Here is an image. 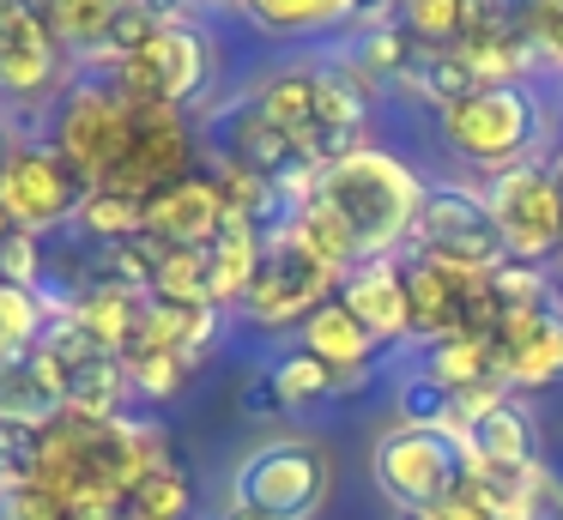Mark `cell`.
<instances>
[{
    "instance_id": "19",
    "label": "cell",
    "mask_w": 563,
    "mask_h": 520,
    "mask_svg": "<svg viewBox=\"0 0 563 520\" xmlns=\"http://www.w3.org/2000/svg\"><path fill=\"white\" fill-rule=\"evenodd\" d=\"M261 248H267V224L243 212H224V230L212 236L207 248V290H212V309L219 314H236L261 273Z\"/></svg>"
},
{
    "instance_id": "4",
    "label": "cell",
    "mask_w": 563,
    "mask_h": 520,
    "mask_svg": "<svg viewBox=\"0 0 563 520\" xmlns=\"http://www.w3.org/2000/svg\"><path fill=\"white\" fill-rule=\"evenodd\" d=\"M43 140L55 145V157H62L86 188H98V181H110V169L128 157V145H134V103H128V97L115 91V79H103V73H74L67 91L49 103Z\"/></svg>"
},
{
    "instance_id": "26",
    "label": "cell",
    "mask_w": 563,
    "mask_h": 520,
    "mask_svg": "<svg viewBox=\"0 0 563 520\" xmlns=\"http://www.w3.org/2000/svg\"><path fill=\"white\" fill-rule=\"evenodd\" d=\"M67 230H74L91 254H103V248H115V242H128V236L146 230V206L128 200V193H110V188H86Z\"/></svg>"
},
{
    "instance_id": "24",
    "label": "cell",
    "mask_w": 563,
    "mask_h": 520,
    "mask_svg": "<svg viewBox=\"0 0 563 520\" xmlns=\"http://www.w3.org/2000/svg\"><path fill=\"white\" fill-rule=\"evenodd\" d=\"M394 85L412 91L418 103H430L442 115V109H454L461 97L478 91V73H473V60H466V48H418L412 67H406Z\"/></svg>"
},
{
    "instance_id": "37",
    "label": "cell",
    "mask_w": 563,
    "mask_h": 520,
    "mask_svg": "<svg viewBox=\"0 0 563 520\" xmlns=\"http://www.w3.org/2000/svg\"><path fill=\"white\" fill-rule=\"evenodd\" d=\"M279 387H273V363H255V369H243V381H236V418L249 423H273L279 418Z\"/></svg>"
},
{
    "instance_id": "39",
    "label": "cell",
    "mask_w": 563,
    "mask_h": 520,
    "mask_svg": "<svg viewBox=\"0 0 563 520\" xmlns=\"http://www.w3.org/2000/svg\"><path fill=\"white\" fill-rule=\"evenodd\" d=\"M430 520H497V515H490V508L485 502H478V496H473V484H454V490H449V502H442L437 508V515H430Z\"/></svg>"
},
{
    "instance_id": "18",
    "label": "cell",
    "mask_w": 563,
    "mask_h": 520,
    "mask_svg": "<svg viewBox=\"0 0 563 520\" xmlns=\"http://www.w3.org/2000/svg\"><path fill=\"white\" fill-rule=\"evenodd\" d=\"M340 302L376 333V345L412 339V309H406V266L400 261H364L340 278Z\"/></svg>"
},
{
    "instance_id": "28",
    "label": "cell",
    "mask_w": 563,
    "mask_h": 520,
    "mask_svg": "<svg viewBox=\"0 0 563 520\" xmlns=\"http://www.w3.org/2000/svg\"><path fill=\"white\" fill-rule=\"evenodd\" d=\"M195 478L176 460H164L128 490V520H195Z\"/></svg>"
},
{
    "instance_id": "21",
    "label": "cell",
    "mask_w": 563,
    "mask_h": 520,
    "mask_svg": "<svg viewBox=\"0 0 563 520\" xmlns=\"http://www.w3.org/2000/svg\"><path fill=\"white\" fill-rule=\"evenodd\" d=\"M418 369L437 375L449 394H473V387H503V357L490 333H449L418 345Z\"/></svg>"
},
{
    "instance_id": "8",
    "label": "cell",
    "mask_w": 563,
    "mask_h": 520,
    "mask_svg": "<svg viewBox=\"0 0 563 520\" xmlns=\"http://www.w3.org/2000/svg\"><path fill=\"white\" fill-rule=\"evenodd\" d=\"M485 206H490V218H497V230H503L509 261L551 266L563 254V176L545 164V157L490 176L485 181Z\"/></svg>"
},
{
    "instance_id": "2",
    "label": "cell",
    "mask_w": 563,
    "mask_h": 520,
    "mask_svg": "<svg viewBox=\"0 0 563 520\" xmlns=\"http://www.w3.org/2000/svg\"><path fill=\"white\" fill-rule=\"evenodd\" d=\"M309 188L345 218V230H352L364 261H394L400 248L412 254V224H418V206H424L430 181L418 176L400 152L364 145V152H352L345 164L316 169Z\"/></svg>"
},
{
    "instance_id": "41",
    "label": "cell",
    "mask_w": 563,
    "mask_h": 520,
    "mask_svg": "<svg viewBox=\"0 0 563 520\" xmlns=\"http://www.w3.org/2000/svg\"><path fill=\"white\" fill-rule=\"evenodd\" d=\"M545 164H551V169H558V176H563V121H558V140H551V152H545Z\"/></svg>"
},
{
    "instance_id": "43",
    "label": "cell",
    "mask_w": 563,
    "mask_h": 520,
    "mask_svg": "<svg viewBox=\"0 0 563 520\" xmlns=\"http://www.w3.org/2000/svg\"><path fill=\"white\" fill-rule=\"evenodd\" d=\"M551 278H558V302H563V254L551 261Z\"/></svg>"
},
{
    "instance_id": "42",
    "label": "cell",
    "mask_w": 563,
    "mask_h": 520,
    "mask_svg": "<svg viewBox=\"0 0 563 520\" xmlns=\"http://www.w3.org/2000/svg\"><path fill=\"white\" fill-rule=\"evenodd\" d=\"M13 145H19V140H13V128H7V115H0V164L13 157Z\"/></svg>"
},
{
    "instance_id": "33",
    "label": "cell",
    "mask_w": 563,
    "mask_h": 520,
    "mask_svg": "<svg viewBox=\"0 0 563 520\" xmlns=\"http://www.w3.org/2000/svg\"><path fill=\"white\" fill-rule=\"evenodd\" d=\"M273 387H279L285 411H309V406H321V399L340 394V375H333L321 357H309V351H291V357L273 363Z\"/></svg>"
},
{
    "instance_id": "46",
    "label": "cell",
    "mask_w": 563,
    "mask_h": 520,
    "mask_svg": "<svg viewBox=\"0 0 563 520\" xmlns=\"http://www.w3.org/2000/svg\"><path fill=\"white\" fill-rule=\"evenodd\" d=\"M382 7H400V0H382Z\"/></svg>"
},
{
    "instance_id": "34",
    "label": "cell",
    "mask_w": 563,
    "mask_h": 520,
    "mask_svg": "<svg viewBox=\"0 0 563 520\" xmlns=\"http://www.w3.org/2000/svg\"><path fill=\"white\" fill-rule=\"evenodd\" d=\"M0 285H19V290L49 285V236L7 230V236H0Z\"/></svg>"
},
{
    "instance_id": "20",
    "label": "cell",
    "mask_w": 563,
    "mask_h": 520,
    "mask_svg": "<svg viewBox=\"0 0 563 520\" xmlns=\"http://www.w3.org/2000/svg\"><path fill=\"white\" fill-rule=\"evenodd\" d=\"M297 351H309V357H321L333 375H369L376 369V357H382V345H376V333H369L364 321H357L352 309H345L340 297L333 302H321L316 314H309L303 327H297Z\"/></svg>"
},
{
    "instance_id": "6",
    "label": "cell",
    "mask_w": 563,
    "mask_h": 520,
    "mask_svg": "<svg viewBox=\"0 0 563 520\" xmlns=\"http://www.w3.org/2000/svg\"><path fill=\"white\" fill-rule=\"evenodd\" d=\"M333 297H340V273L321 266L279 218V224H267L261 273H255V285H249V297H243L236 314H243L255 333H291V327H303L309 314H316L321 302H333Z\"/></svg>"
},
{
    "instance_id": "23",
    "label": "cell",
    "mask_w": 563,
    "mask_h": 520,
    "mask_svg": "<svg viewBox=\"0 0 563 520\" xmlns=\"http://www.w3.org/2000/svg\"><path fill=\"white\" fill-rule=\"evenodd\" d=\"M0 411L7 418H25V423H55L67 411V387L43 351L19 357L13 369H0Z\"/></svg>"
},
{
    "instance_id": "9",
    "label": "cell",
    "mask_w": 563,
    "mask_h": 520,
    "mask_svg": "<svg viewBox=\"0 0 563 520\" xmlns=\"http://www.w3.org/2000/svg\"><path fill=\"white\" fill-rule=\"evenodd\" d=\"M412 254L466 266V273H485V278L497 273V266L509 261V248H503V230L485 206V188L430 181L424 206H418V224H412Z\"/></svg>"
},
{
    "instance_id": "17",
    "label": "cell",
    "mask_w": 563,
    "mask_h": 520,
    "mask_svg": "<svg viewBox=\"0 0 563 520\" xmlns=\"http://www.w3.org/2000/svg\"><path fill=\"white\" fill-rule=\"evenodd\" d=\"M376 7L382 0H243V19L273 43H316L357 31Z\"/></svg>"
},
{
    "instance_id": "22",
    "label": "cell",
    "mask_w": 563,
    "mask_h": 520,
    "mask_svg": "<svg viewBox=\"0 0 563 520\" xmlns=\"http://www.w3.org/2000/svg\"><path fill=\"white\" fill-rule=\"evenodd\" d=\"M243 97L273 121V128L291 133V140H303V133L316 128V67H309V60H279V67L255 73Z\"/></svg>"
},
{
    "instance_id": "36",
    "label": "cell",
    "mask_w": 563,
    "mask_h": 520,
    "mask_svg": "<svg viewBox=\"0 0 563 520\" xmlns=\"http://www.w3.org/2000/svg\"><path fill=\"white\" fill-rule=\"evenodd\" d=\"M515 520H563V472L558 466H545V460H539V466L527 472Z\"/></svg>"
},
{
    "instance_id": "13",
    "label": "cell",
    "mask_w": 563,
    "mask_h": 520,
    "mask_svg": "<svg viewBox=\"0 0 563 520\" xmlns=\"http://www.w3.org/2000/svg\"><path fill=\"white\" fill-rule=\"evenodd\" d=\"M219 157H231V164L255 169L261 181H273V188H303L309 176H316V164L303 157V140H291L285 128H273L267 115H261L249 97H236L231 109L219 115Z\"/></svg>"
},
{
    "instance_id": "25",
    "label": "cell",
    "mask_w": 563,
    "mask_h": 520,
    "mask_svg": "<svg viewBox=\"0 0 563 520\" xmlns=\"http://www.w3.org/2000/svg\"><path fill=\"white\" fill-rule=\"evenodd\" d=\"M285 230H291L297 242H303L309 254H316L321 266H333V273H352V266H364V254H357V242H352V230H345V218L333 212L328 200H321L316 188L303 193V200L285 212Z\"/></svg>"
},
{
    "instance_id": "5",
    "label": "cell",
    "mask_w": 563,
    "mask_h": 520,
    "mask_svg": "<svg viewBox=\"0 0 563 520\" xmlns=\"http://www.w3.org/2000/svg\"><path fill=\"white\" fill-rule=\"evenodd\" d=\"M466 472V447L454 430H406V423H388V430L369 442V478H376L382 502L394 515H437L449 502V490Z\"/></svg>"
},
{
    "instance_id": "12",
    "label": "cell",
    "mask_w": 563,
    "mask_h": 520,
    "mask_svg": "<svg viewBox=\"0 0 563 520\" xmlns=\"http://www.w3.org/2000/svg\"><path fill=\"white\" fill-rule=\"evenodd\" d=\"M200 157H207V152H200L195 121H188L183 109L152 103V109H134V145H128V157L110 169V181H98V188L128 193V200L146 206L158 188H170V181L195 176Z\"/></svg>"
},
{
    "instance_id": "11",
    "label": "cell",
    "mask_w": 563,
    "mask_h": 520,
    "mask_svg": "<svg viewBox=\"0 0 563 520\" xmlns=\"http://www.w3.org/2000/svg\"><path fill=\"white\" fill-rule=\"evenodd\" d=\"M86 181L55 157L49 140H19L13 157L0 164V218L31 236H62L79 212Z\"/></svg>"
},
{
    "instance_id": "35",
    "label": "cell",
    "mask_w": 563,
    "mask_h": 520,
    "mask_svg": "<svg viewBox=\"0 0 563 520\" xmlns=\"http://www.w3.org/2000/svg\"><path fill=\"white\" fill-rule=\"evenodd\" d=\"M37 454H43V423L7 418L0 411V490L37 478Z\"/></svg>"
},
{
    "instance_id": "14",
    "label": "cell",
    "mask_w": 563,
    "mask_h": 520,
    "mask_svg": "<svg viewBox=\"0 0 563 520\" xmlns=\"http://www.w3.org/2000/svg\"><path fill=\"white\" fill-rule=\"evenodd\" d=\"M497 357L509 394H539L563 381V309H521L497 321Z\"/></svg>"
},
{
    "instance_id": "44",
    "label": "cell",
    "mask_w": 563,
    "mask_h": 520,
    "mask_svg": "<svg viewBox=\"0 0 563 520\" xmlns=\"http://www.w3.org/2000/svg\"><path fill=\"white\" fill-rule=\"evenodd\" d=\"M219 12H236V19H243V0H219Z\"/></svg>"
},
{
    "instance_id": "31",
    "label": "cell",
    "mask_w": 563,
    "mask_h": 520,
    "mask_svg": "<svg viewBox=\"0 0 563 520\" xmlns=\"http://www.w3.org/2000/svg\"><path fill=\"white\" fill-rule=\"evenodd\" d=\"M122 363H128V387H134L140 406H176V394H183L188 375H195L164 345H134V351H122Z\"/></svg>"
},
{
    "instance_id": "32",
    "label": "cell",
    "mask_w": 563,
    "mask_h": 520,
    "mask_svg": "<svg viewBox=\"0 0 563 520\" xmlns=\"http://www.w3.org/2000/svg\"><path fill=\"white\" fill-rule=\"evenodd\" d=\"M152 302H170V309H200L212 302L207 290V248H164L158 273H152Z\"/></svg>"
},
{
    "instance_id": "40",
    "label": "cell",
    "mask_w": 563,
    "mask_h": 520,
    "mask_svg": "<svg viewBox=\"0 0 563 520\" xmlns=\"http://www.w3.org/2000/svg\"><path fill=\"white\" fill-rule=\"evenodd\" d=\"M212 520H267V515H261V508H249V502H224Z\"/></svg>"
},
{
    "instance_id": "16",
    "label": "cell",
    "mask_w": 563,
    "mask_h": 520,
    "mask_svg": "<svg viewBox=\"0 0 563 520\" xmlns=\"http://www.w3.org/2000/svg\"><path fill=\"white\" fill-rule=\"evenodd\" d=\"M146 230L158 242H170V248H212V236L224 230V200H219L207 169H195V176H183V181L152 193Z\"/></svg>"
},
{
    "instance_id": "3",
    "label": "cell",
    "mask_w": 563,
    "mask_h": 520,
    "mask_svg": "<svg viewBox=\"0 0 563 520\" xmlns=\"http://www.w3.org/2000/svg\"><path fill=\"white\" fill-rule=\"evenodd\" d=\"M231 502L267 520H321L333 502V454L316 435H261L231 466Z\"/></svg>"
},
{
    "instance_id": "27",
    "label": "cell",
    "mask_w": 563,
    "mask_h": 520,
    "mask_svg": "<svg viewBox=\"0 0 563 520\" xmlns=\"http://www.w3.org/2000/svg\"><path fill=\"white\" fill-rule=\"evenodd\" d=\"M388 411H394V423H406V430H454V394L437 381V375L418 369V363H406V369L394 375Z\"/></svg>"
},
{
    "instance_id": "15",
    "label": "cell",
    "mask_w": 563,
    "mask_h": 520,
    "mask_svg": "<svg viewBox=\"0 0 563 520\" xmlns=\"http://www.w3.org/2000/svg\"><path fill=\"white\" fill-rule=\"evenodd\" d=\"M461 447L473 466H503V472H527L539 466V423L527 411L521 394H503L497 406H485L478 418H466L461 430Z\"/></svg>"
},
{
    "instance_id": "10",
    "label": "cell",
    "mask_w": 563,
    "mask_h": 520,
    "mask_svg": "<svg viewBox=\"0 0 563 520\" xmlns=\"http://www.w3.org/2000/svg\"><path fill=\"white\" fill-rule=\"evenodd\" d=\"M67 79H74V55L49 31L37 0H0V103L49 115Z\"/></svg>"
},
{
    "instance_id": "7",
    "label": "cell",
    "mask_w": 563,
    "mask_h": 520,
    "mask_svg": "<svg viewBox=\"0 0 563 520\" xmlns=\"http://www.w3.org/2000/svg\"><path fill=\"white\" fill-rule=\"evenodd\" d=\"M212 73H219V55H212V36L200 24H158L152 43L134 60H122L110 79L134 109L164 103V109H183L188 115V109L207 103Z\"/></svg>"
},
{
    "instance_id": "30",
    "label": "cell",
    "mask_w": 563,
    "mask_h": 520,
    "mask_svg": "<svg viewBox=\"0 0 563 520\" xmlns=\"http://www.w3.org/2000/svg\"><path fill=\"white\" fill-rule=\"evenodd\" d=\"M43 19H49V31L67 43V55H91V48L110 36V19L122 12V0H37Z\"/></svg>"
},
{
    "instance_id": "45",
    "label": "cell",
    "mask_w": 563,
    "mask_h": 520,
    "mask_svg": "<svg viewBox=\"0 0 563 520\" xmlns=\"http://www.w3.org/2000/svg\"><path fill=\"white\" fill-rule=\"evenodd\" d=\"M388 520H430V515H388Z\"/></svg>"
},
{
    "instance_id": "29",
    "label": "cell",
    "mask_w": 563,
    "mask_h": 520,
    "mask_svg": "<svg viewBox=\"0 0 563 520\" xmlns=\"http://www.w3.org/2000/svg\"><path fill=\"white\" fill-rule=\"evenodd\" d=\"M43 327H49V302L37 290L0 285V369H13L19 357H31Z\"/></svg>"
},
{
    "instance_id": "1",
    "label": "cell",
    "mask_w": 563,
    "mask_h": 520,
    "mask_svg": "<svg viewBox=\"0 0 563 520\" xmlns=\"http://www.w3.org/2000/svg\"><path fill=\"white\" fill-rule=\"evenodd\" d=\"M558 103L539 79H503L478 85L473 97H461L454 109L437 115V140L454 164H466L473 176H503L515 164H533L558 140Z\"/></svg>"
},
{
    "instance_id": "38",
    "label": "cell",
    "mask_w": 563,
    "mask_h": 520,
    "mask_svg": "<svg viewBox=\"0 0 563 520\" xmlns=\"http://www.w3.org/2000/svg\"><path fill=\"white\" fill-rule=\"evenodd\" d=\"M0 520H67V502H62V496H49L37 478H31V484L0 490Z\"/></svg>"
}]
</instances>
